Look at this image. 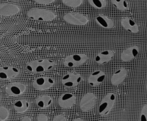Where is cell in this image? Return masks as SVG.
I'll return each mask as SVG.
<instances>
[{
  "label": "cell",
  "instance_id": "obj_19",
  "mask_svg": "<svg viewBox=\"0 0 147 121\" xmlns=\"http://www.w3.org/2000/svg\"><path fill=\"white\" fill-rule=\"evenodd\" d=\"M36 103L40 108H45L51 105L52 99L49 96L47 95L38 96L36 100Z\"/></svg>",
  "mask_w": 147,
  "mask_h": 121
},
{
  "label": "cell",
  "instance_id": "obj_25",
  "mask_svg": "<svg viewBox=\"0 0 147 121\" xmlns=\"http://www.w3.org/2000/svg\"><path fill=\"white\" fill-rule=\"evenodd\" d=\"M140 121H147V104L142 108L140 114Z\"/></svg>",
  "mask_w": 147,
  "mask_h": 121
},
{
  "label": "cell",
  "instance_id": "obj_23",
  "mask_svg": "<svg viewBox=\"0 0 147 121\" xmlns=\"http://www.w3.org/2000/svg\"><path fill=\"white\" fill-rule=\"evenodd\" d=\"M63 4L67 6L76 7L80 6L82 0H61Z\"/></svg>",
  "mask_w": 147,
  "mask_h": 121
},
{
  "label": "cell",
  "instance_id": "obj_27",
  "mask_svg": "<svg viewBox=\"0 0 147 121\" xmlns=\"http://www.w3.org/2000/svg\"><path fill=\"white\" fill-rule=\"evenodd\" d=\"M52 121H66V119L64 115H58L54 117Z\"/></svg>",
  "mask_w": 147,
  "mask_h": 121
},
{
  "label": "cell",
  "instance_id": "obj_1",
  "mask_svg": "<svg viewBox=\"0 0 147 121\" xmlns=\"http://www.w3.org/2000/svg\"><path fill=\"white\" fill-rule=\"evenodd\" d=\"M55 65V62L48 59L34 60L30 62L26 65V69L33 73H40L52 69Z\"/></svg>",
  "mask_w": 147,
  "mask_h": 121
},
{
  "label": "cell",
  "instance_id": "obj_13",
  "mask_svg": "<svg viewBox=\"0 0 147 121\" xmlns=\"http://www.w3.org/2000/svg\"><path fill=\"white\" fill-rule=\"evenodd\" d=\"M139 48L134 46L129 47L122 51L121 54V59L123 62H129L134 59L138 54Z\"/></svg>",
  "mask_w": 147,
  "mask_h": 121
},
{
  "label": "cell",
  "instance_id": "obj_29",
  "mask_svg": "<svg viewBox=\"0 0 147 121\" xmlns=\"http://www.w3.org/2000/svg\"><path fill=\"white\" fill-rule=\"evenodd\" d=\"M21 121H31V119L28 116H24L21 119Z\"/></svg>",
  "mask_w": 147,
  "mask_h": 121
},
{
  "label": "cell",
  "instance_id": "obj_10",
  "mask_svg": "<svg viewBox=\"0 0 147 121\" xmlns=\"http://www.w3.org/2000/svg\"><path fill=\"white\" fill-rule=\"evenodd\" d=\"M106 78V74L101 70L92 72L88 77V82L92 86H96L102 84Z\"/></svg>",
  "mask_w": 147,
  "mask_h": 121
},
{
  "label": "cell",
  "instance_id": "obj_2",
  "mask_svg": "<svg viewBox=\"0 0 147 121\" xmlns=\"http://www.w3.org/2000/svg\"><path fill=\"white\" fill-rule=\"evenodd\" d=\"M26 16L30 19L41 21H51L56 17L52 11L40 8H33L29 10L26 13Z\"/></svg>",
  "mask_w": 147,
  "mask_h": 121
},
{
  "label": "cell",
  "instance_id": "obj_4",
  "mask_svg": "<svg viewBox=\"0 0 147 121\" xmlns=\"http://www.w3.org/2000/svg\"><path fill=\"white\" fill-rule=\"evenodd\" d=\"M63 18L67 23L75 25H84L88 22V19L85 16L77 12L67 13Z\"/></svg>",
  "mask_w": 147,
  "mask_h": 121
},
{
  "label": "cell",
  "instance_id": "obj_26",
  "mask_svg": "<svg viewBox=\"0 0 147 121\" xmlns=\"http://www.w3.org/2000/svg\"><path fill=\"white\" fill-rule=\"evenodd\" d=\"M33 1L37 3L43 4V5L49 4L54 1V0H33Z\"/></svg>",
  "mask_w": 147,
  "mask_h": 121
},
{
  "label": "cell",
  "instance_id": "obj_16",
  "mask_svg": "<svg viewBox=\"0 0 147 121\" xmlns=\"http://www.w3.org/2000/svg\"><path fill=\"white\" fill-rule=\"evenodd\" d=\"M114 51L112 50H105L98 53L95 58V61L98 64H103L110 62L113 56Z\"/></svg>",
  "mask_w": 147,
  "mask_h": 121
},
{
  "label": "cell",
  "instance_id": "obj_5",
  "mask_svg": "<svg viewBox=\"0 0 147 121\" xmlns=\"http://www.w3.org/2000/svg\"><path fill=\"white\" fill-rule=\"evenodd\" d=\"M88 57L84 54H75L67 56L64 60V65L68 67H75L84 64Z\"/></svg>",
  "mask_w": 147,
  "mask_h": 121
},
{
  "label": "cell",
  "instance_id": "obj_17",
  "mask_svg": "<svg viewBox=\"0 0 147 121\" xmlns=\"http://www.w3.org/2000/svg\"><path fill=\"white\" fill-rule=\"evenodd\" d=\"M121 25L124 29L129 31L133 33H138L139 28L136 22L129 17H125L121 20Z\"/></svg>",
  "mask_w": 147,
  "mask_h": 121
},
{
  "label": "cell",
  "instance_id": "obj_24",
  "mask_svg": "<svg viewBox=\"0 0 147 121\" xmlns=\"http://www.w3.org/2000/svg\"><path fill=\"white\" fill-rule=\"evenodd\" d=\"M9 115L8 110L4 107L0 106V121H3L7 119Z\"/></svg>",
  "mask_w": 147,
  "mask_h": 121
},
{
  "label": "cell",
  "instance_id": "obj_3",
  "mask_svg": "<svg viewBox=\"0 0 147 121\" xmlns=\"http://www.w3.org/2000/svg\"><path fill=\"white\" fill-rule=\"evenodd\" d=\"M115 101V95L114 93H107L100 103L98 112L99 114L104 116L106 115L111 109Z\"/></svg>",
  "mask_w": 147,
  "mask_h": 121
},
{
  "label": "cell",
  "instance_id": "obj_22",
  "mask_svg": "<svg viewBox=\"0 0 147 121\" xmlns=\"http://www.w3.org/2000/svg\"><path fill=\"white\" fill-rule=\"evenodd\" d=\"M89 3L95 9H100L105 7L106 2L105 0H88Z\"/></svg>",
  "mask_w": 147,
  "mask_h": 121
},
{
  "label": "cell",
  "instance_id": "obj_11",
  "mask_svg": "<svg viewBox=\"0 0 147 121\" xmlns=\"http://www.w3.org/2000/svg\"><path fill=\"white\" fill-rule=\"evenodd\" d=\"M19 73L18 70L13 66L0 67V80H9L16 77Z\"/></svg>",
  "mask_w": 147,
  "mask_h": 121
},
{
  "label": "cell",
  "instance_id": "obj_30",
  "mask_svg": "<svg viewBox=\"0 0 147 121\" xmlns=\"http://www.w3.org/2000/svg\"><path fill=\"white\" fill-rule=\"evenodd\" d=\"M73 121H83V120L81 118H76L74 119Z\"/></svg>",
  "mask_w": 147,
  "mask_h": 121
},
{
  "label": "cell",
  "instance_id": "obj_7",
  "mask_svg": "<svg viewBox=\"0 0 147 121\" xmlns=\"http://www.w3.org/2000/svg\"><path fill=\"white\" fill-rule=\"evenodd\" d=\"M82 76L80 74L68 73L62 77L61 83L65 87L71 88L78 85L82 81Z\"/></svg>",
  "mask_w": 147,
  "mask_h": 121
},
{
  "label": "cell",
  "instance_id": "obj_8",
  "mask_svg": "<svg viewBox=\"0 0 147 121\" xmlns=\"http://www.w3.org/2000/svg\"><path fill=\"white\" fill-rule=\"evenodd\" d=\"M54 84V81L48 77H40L35 79L32 84L36 90H44L51 88Z\"/></svg>",
  "mask_w": 147,
  "mask_h": 121
},
{
  "label": "cell",
  "instance_id": "obj_21",
  "mask_svg": "<svg viewBox=\"0 0 147 121\" xmlns=\"http://www.w3.org/2000/svg\"><path fill=\"white\" fill-rule=\"evenodd\" d=\"M111 1L119 10L125 11L128 9V4L126 0H111Z\"/></svg>",
  "mask_w": 147,
  "mask_h": 121
},
{
  "label": "cell",
  "instance_id": "obj_31",
  "mask_svg": "<svg viewBox=\"0 0 147 121\" xmlns=\"http://www.w3.org/2000/svg\"><path fill=\"white\" fill-rule=\"evenodd\" d=\"M146 92H147V82H146Z\"/></svg>",
  "mask_w": 147,
  "mask_h": 121
},
{
  "label": "cell",
  "instance_id": "obj_6",
  "mask_svg": "<svg viewBox=\"0 0 147 121\" xmlns=\"http://www.w3.org/2000/svg\"><path fill=\"white\" fill-rule=\"evenodd\" d=\"M95 101V95L92 93H87L80 100L79 104L80 108L83 112H87L94 107Z\"/></svg>",
  "mask_w": 147,
  "mask_h": 121
},
{
  "label": "cell",
  "instance_id": "obj_12",
  "mask_svg": "<svg viewBox=\"0 0 147 121\" xmlns=\"http://www.w3.org/2000/svg\"><path fill=\"white\" fill-rule=\"evenodd\" d=\"M18 12L19 8L16 5L9 3L0 4V16H10L15 15Z\"/></svg>",
  "mask_w": 147,
  "mask_h": 121
},
{
  "label": "cell",
  "instance_id": "obj_14",
  "mask_svg": "<svg viewBox=\"0 0 147 121\" xmlns=\"http://www.w3.org/2000/svg\"><path fill=\"white\" fill-rule=\"evenodd\" d=\"M75 96L71 93L63 94L59 99V105L62 108L67 109L71 107L75 103Z\"/></svg>",
  "mask_w": 147,
  "mask_h": 121
},
{
  "label": "cell",
  "instance_id": "obj_18",
  "mask_svg": "<svg viewBox=\"0 0 147 121\" xmlns=\"http://www.w3.org/2000/svg\"><path fill=\"white\" fill-rule=\"evenodd\" d=\"M95 20L97 24L103 28L110 29L113 28L114 25V21L111 19H110L107 16L102 14H99L96 16Z\"/></svg>",
  "mask_w": 147,
  "mask_h": 121
},
{
  "label": "cell",
  "instance_id": "obj_15",
  "mask_svg": "<svg viewBox=\"0 0 147 121\" xmlns=\"http://www.w3.org/2000/svg\"><path fill=\"white\" fill-rule=\"evenodd\" d=\"M127 75V70L125 68L121 67L116 70L111 76V83L113 85H118L121 84Z\"/></svg>",
  "mask_w": 147,
  "mask_h": 121
},
{
  "label": "cell",
  "instance_id": "obj_9",
  "mask_svg": "<svg viewBox=\"0 0 147 121\" xmlns=\"http://www.w3.org/2000/svg\"><path fill=\"white\" fill-rule=\"evenodd\" d=\"M26 86L20 82H13L7 84L5 88V92L9 96H18L21 94L25 90Z\"/></svg>",
  "mask_w": 147,
  "mask_h": 121
},
{
  "label": "cell",
  "instance_id": "obj_28",
  "mask_svg": "<svg viewBox=\"0 0 147 121\" xmlns=\"http://www.w3.org/2000/svg\"><path fill=\"white\" fill-rule=\"evenodd\" d=\"M47 116L45 114H39L37 116V121H47Z\"/></svg>",
  "mask_w": 147,
  "mask_h": 121
},
{
  "label": "cell",
  "instance_id": "obj_20",
  "mask_svg": "<svg viewBox=\"0 0 147 121\" xmlns=\"http://www.w3.org/2000/svg\"><path fill=\"white\" fill-rule=\"evenodd\" d=\"M29 107V103L26 100H20L14 102V108L18 113H22L27 110Z\"/></svg>",
  "mask_w": 147,
  "mask_h": 121
}]
</instances>
